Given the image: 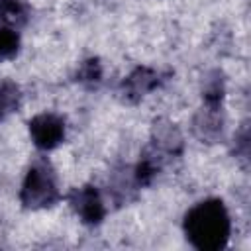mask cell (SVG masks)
I'll return each instance as SVG.
<instances>
[{
	"instance_id": "obj_5",
	"label": "cell",
	"mask_w": 251,
	"mask_h": 251,
	"mask_svg": "<svg viewBox=\"0 0 251 251\" xmlns=\"http://www.w3.org/2000/svg\"><path fill=\"white\" fill-rule=\"evenodd\" d=\"M155 84H157V75L153 71H149V69H137L124 82V90H126V94L129 98H139L145 92L153 90Z\"/></svg>"
},
{
	"instance_id": "obj_2",
	"label": "cell",
	"mask_w": 251,
	"mask_h": 251,
	"mask_svg": "<svg viewBox=\"0 0 251 251\" xmlns=\"http://www.w3.org/2000/svg\"><path fill=\"white\" fill-rule=\"evenodd\" d=\"M59 198L57 180L49 165L37 163L29 169L24 186H22V202L27 208H45L51 206Z\"/></svg>"
},
{
	"instance_id": "obj_3",
	"label": "cell",
	"mask_w": 251,
	"mask_h": 251,
	"mask_svg": "<svg viewBox=\"0 0 251 251\" xmlns=\"http://www.w3.org/2000/svg\"><path fill=\"white\" fill-rule=\"evenodd\" d=\"M29 133L41 149H51L61 143L65 135L63 120L55 114H39L29 122Z\"/></svg>"
},
{
	"instance_id": "obj_1",
	"label": "cell",
	"mask_w": 251,
	"mask_h": 251,
	"mask_svg": "<svg viewBox=\"0 0 251 251\" xmlns=\"http://www.w3.org/2000/svg\"><path fill=\"white\" fill-rule=\"evenodd\" d=\"M184 229L194 247L214 251L224 247L229 237V216L220 200H206L186 214Z\"/></svg>"
},
{
	"instance_id": "obj_6",
	"label": "cell",
	"mask_w": 251,
	"mask_h": 251,
	"mask_svg": "<svg viewBox=\"0 0 251 251\" xmlns=\"http://www.w3.org/2000/svg\"><path fill=\"white\" fill-rule=\"evenodd\" d=\"M155 143L159 149L167 151V153H176L182 147V137L178 133V129L171 124H155Z\"/></svg>"
},
{
	"instance_id": "obj_9",
	"label": "cell",
	"mask_w": 251,
	"mask_h": 251,
	"mask_svg": "<svg viewBox=\"0 0 251 251\" xmlns=\"http://www.w3.org/2000/svg\"><path fill=\"white\" fill-rule=\"evenodd\" d=\"M18 104H20V88L10 80L0 82V120L12 114L18 108Z\"/></svg>"
},
{
	"instance_id": "obj_4",
	"label": "cell",
	"mask_w": 251,
	"mask_h": 251,
	"mask_svg": "<svg viewBox=\"0 0 251 251\" xmlns=\"http://www.w3.org/2000/svg\"><path fill=\"white\" fill-rule=\"evenodd\" d=\"M73 206H75V210L78 212V216H80L84 222H88V224H96V222H100L102 216H104V206H102L100 194H98L94 188H90V186L80 188V190L75 192V196H73Z\"/></svg>"
},
{
	"instance_id": "obj_11",
	"label": "cell",
	"mask_w": 251,
	"mask_h": 251,
	"mask_svg": "<svg viewBox=\"0 0 251 251\" xmlns=\"http://www.w3.org/2000/svg\"><path fill=\"white\" fill-rule=\"evenodd\" d=\"M80 75L84 76V80H96V78L100 76V67H98V63H96V61H88V63L84 65V69H82Z\"/></svg>"
},
{
	"instance_id": "obj_7",
	"label": "cell",
	"mask_w": 251,
	"mask_h": 251,
	"mask_svg": "<svg viewBox=\"0 0 251 251\" xmlns=\"http://www.w3.org/2000/svg\"><path fill=\"white\" fill-rule=\"evenodd\" d=\"M222 129V122L216 114V106H210L206 112H202L198 118H196V131L200 137H216Z\"/></svg>"
},
{
	"instance_id": "obj_10",
	"label": "cell",
	"mask_w": 251,
	"mask_h": 251,
	"mask_svg": "<svg viewBox=\"0 0 251 251\" xmlns=\"http://www.w3.org/2000/svg\"><path fill=\"white\" fill-rule=\"evenodd\" d=\"M18 51V35L10 27H0V59H6Z\"/></svg>"
},
{
	"instance_id": "obj_8",
	"label": "cell",
	"mask_w": 251,
	"mask_h": 251,
	"mask_svg": "<svg viewBox=\"0 0 251 251\" xmlns=\"http://www.w3.org/2000/svg\"><path fill=\"white\" fill-rule=\"evenodd\" d=\"M25 6L22 0H0V20L6 25H20L25 22Z\"/></svg>"
}]
</instances>
